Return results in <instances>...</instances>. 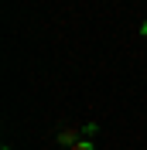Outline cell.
Listing matches in <instances>:
<instances>
[{"label":"cell","mask_w":147,"mask_h":150,"mask_svg":"<svg viewBox=\"0 0 147 150\" xmlns=\"http://www.w3.org/2000/svg\"><path fill=\"white\" fill-rule=\"evenodd\" d=\"M82 140V130L75 133V130H58V143L62 147H75V143Z\"/></svg>","instance_id":"cell-1"},{"label":"cell","mask_w":147,"mask_h":150,"mask_svg":"<svg viewBox=\"0 0 147 150\" xmlns=\"http://www.w3.org/2000/svg\"><path fill=\"white\" fill-rule=\"evenodd\" d=\"M72 150H96V143H92V140H79Z\"/></svg>","instance_id":"cell-2"},{"label":"cell","mask_w":147,"mask_h":150,"mask_svg":"<svg viewBox=\"0 0 147 150\" xmlns=\"http://www.w3.org/2000/svg\"><path fill=\"white\" fill-rule=\"evenodd\" d=\"M140 38H144V41H147V21H144V24H140Z\"/></svg>","instance_id":"cell-3"}]
</instances>
